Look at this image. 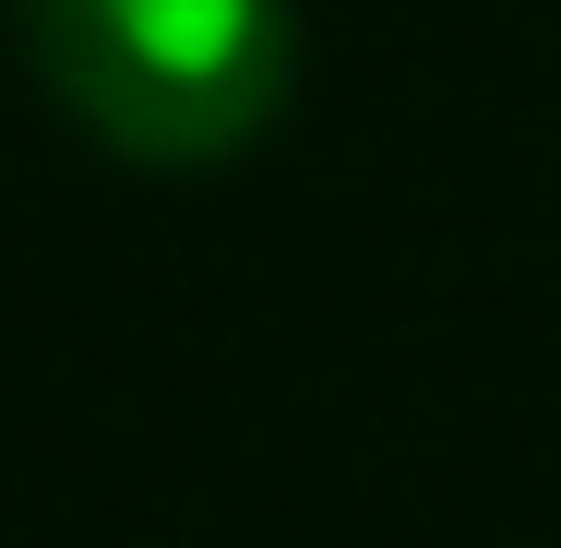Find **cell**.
Segmentation results:
<instances>
[{
    "label": "cell",
    "mask_w": 561,
    "mask_h": 548,
    "mask_svg": "<svg viewBox=\"0 0 561 548\" xmlns=\"http://www.w3.org/2000/svg\"><path fill=\"white\" fill-rule=\"evenodd\" d=\"M24 60L131 167H227L287 108V0H12Z\"/></svg>",
    "instance_id": "1"
}]
</instances>
